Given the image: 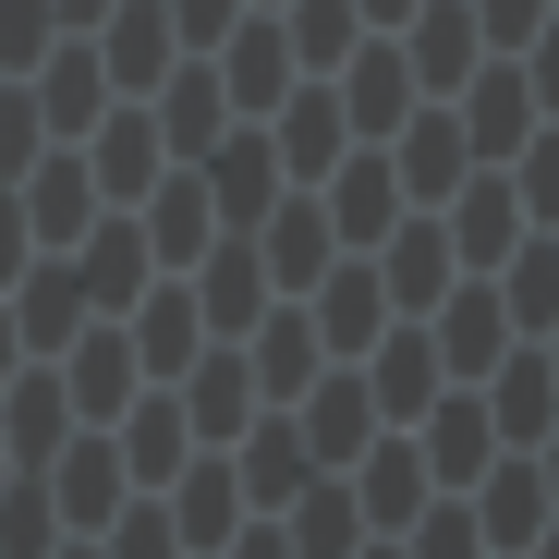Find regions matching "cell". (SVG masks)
Here are the masks:
<instances>
[{
  "label": "cell",
  "mask_w": 559,
  "mask_h": 559,
  "mask_svg": "<svg viewBox=\"0 0 559 559\" xmlns=\"http://www.w3.org/2000/svg\"><path fill=\"white\" fill-rule=\"evenodd\" d=\"M390 390H402V402H414V390H438V353H426V341L378 353V402H390Z\"/></svg>",
  "instance_id": "11"
},
{
  "label": "cell",
  "mask_w": 559,
  "mask_h": 559,
  "mask_svg": "<svg viewBox=\"0 0 559 559\" xmlns=\"http://www.w3.org/2000/svg\"><path fill=\"white\" fill-rule=\"evenodd\" d=\"M511 231H523V195L511 182H475L462 195V255H511Z\"/></svg>",
  "instance_id": "2"
},
{
  "label": "cell",
  "mask_w": 559,
  "mask_h": 559,
  "mask_svg": "<svg viewBox=\"0 0 559 559\" xmlns=\"http://www.w3.org/2000/svg\"><path fill=\"white\" fill-rule=\"evenodd\" d=\"M182 535H195V547H219V535H231V475L182 487Z\"/></svg>",
  "instance_id": "8"
},
{
  "label": "cell",
  "mask_w": 559,
  "mask_h": 559,
  "mask_svg": "<svg viewBox=\"0 0 559 559\" xmlns=\"http://www.w3.org/2000/svg\"><path fill=\"white\" fill-rule=\"evenodd\" d=\"M365 305H378V293H365V280H341V293H329V329H341V341H378V317H365Z\"/></svg>",
  "instance_id": "14"
},
{
  "label": "cell",
  "mask_w": 559,
  "mask_h": 559,
  "mask_svg": "<svg viewBox=\"0 0 559 559\" xmlns=\"http://www.w3.org/2000/svg\"><path fill=\"white\" fill-rule=\"evenodd\" d=\"M547 559H559V535H547Z\"/></svg>",
  "instance_id": "21"
},
{
  "label": "cell",
  "mask_w": 559,
  "mask_h": 559,
  "mask_svg": "<svg viewBox=\"0 0 559 559\" xmlns=\"http://www.w3.org/2000/svg\"><path fill=\"white\" fill-rule=\"evenodd\" d=\"M475 523H487L499 547H523V535L547 523V487H535V475H499V511H475Z\"/></svg>",
  "instance_id": "5"
},
{
  "label": "cell",
  "mask_w": 559,
  "mask_h": 559,
  "mask_svg": "<svg viewBox=\"0 0 559 559\" xmlns=\"http://www.w3.org/2000/svg\"><path fill=\"white\" fill-rule=\"evenodd\" d=\"M353 110H365L353 134H378V110H402V61H365V85H353Z\"/></svg>",
  "instance_id": "13"
},
{
  "label": "cell",
  "mask_w": 559,
  "mask_h": 559,
  "mask_svg": "<svg viewBox=\"0 0 559 559\" xmlns=\"http://www.w3.org/2000/svg\"><path fill=\"white\" fill-rule=\"evenodd\" d=\"M547 487H559V462H547Z\"/></svg>",
  "instance_id": "20"
},
{
  "label": "cell",
  "mask_w": 559,
  "mask_h": 559,
  "mask_svg": "<svg viewBox=\"0 0 559 559\" xmlns=\"http://www.w3.org/2000/svg\"><path fill=\"white\" fill-rule=\"evenodd\" d=\"M499 317H511L499 293H462L450 305V365H499Z\"/></svg>",
  "instance_id": "4"
},
{
  "label": "cell",
  "mask_w": 559,
  "mask_h": 559,
  "mask_svg": "<svg viewBox=\"0 0 559 559\" xmlns=\"http://www.w3.org/2000/svg\"><path fill=\"white\" fill-rule=\"evenodd\" d=\"M305 219H317V207H280V231H267V267H280V280H305V267L329 255V243H317Z\"/></svg>",
  "instance_id": "7"
},
{
  "label": "cell",
  "mask_w": 559,
  "mask_h": 559,
  "mask_svg": "<svg viewBox=\"0 0 559 559\" xmlns=\"http://www.w3.org/2000/svg\"><path fill=\"white\" fill-rule=\"evenodd\" d=\"M523 195H535V207H559V146H535V170H523Z\"/></svg>",
  "instance_id": "17"
},
{
  "label": "cell",
  "mask_w": 559,
  "mask_h": 559,
  "mask_svg": "<svg viewBox=\"0 0 559 559\" xmlns=\"http://www.w3.org/2000/svg\"><path fill=\"white\" fill-rule=\"evenodd\" d=\"M414 499H426V462H414V450H378V462H365V511H378L390 535H402V523H426Z\"/></svg>",
  "instance_id": "1"
},
{
  "label": "cell",
  "mask_w": 559,
  "mask_h": 559,
  "mask_svg": "<svg viewBox=\"0 0 559 559\" xmlns=\"http://www.w3.org/2000/svg\"><path fill=\"white\" fill-rule=\"evenodd\" d=\"M426 73H462V13H426Z\"/></svg>",
  "instance_id": "16"
},
{
  "label": "cell",
  "mask_w": 559,
  "mask_h": 559,
  "mask_svg": "<svg viewBox=\"0 0 559 559\" xmlns=\"http://www.w3.org/2000/svg\"><path fill=\"white\" fill-rule=\"evenodd\" d=\"M170 134H182V146H207V134H219V85H207V73H195V85H170Z\"/></svg>",
  "instance_id": "9"
},
{
  "label": "cell",
  "mask_w": 559,
  "mask_h": 559,
  "mask_svg": "<svg viewBox=\"0 0 559 559\" xmlns=\"http://www.w3.org/2000/svg\"><path fill=\"white\" fill-rule=\"evenodd\" d=\"M207 13H219V0H182V37H219V25H207Z\"/></svg>",
  "instance_id": "18"
},
{
  "label": "cell",
  "mask_w": 559,
  "mask_h": 559,
  "mask_svg": "<svg viewBox=\"0 0 559 559\" xmlns=\"http://www.w3.org/2000/svg\"><path fill=\"white\" fill-rule=\"evenodd\" d=\"M450 426H438V475H475V438H487V414L475 402H438Z\"/></svg>",
  "instance_id": "10"
},
{
  "label": "cell",
  "mask_w": 559,
  "mask_h": 559,
  "mask_svg": "<svg viewBox=\"0 0 559 559\" xmlns=\"http://www.w3.org/2000/svg\"><path fill=\"white\" fill-rule=\"evenodd\" d=\"M523 134H535V122H523V85H511V73H499V85H475V158H511Z\"/></svg>",
  "instance_id": "3"
},
{
  "label": "cell",
  "mask_w": 559,
  "mask_h": 559,
  "mask_svg": "<svg viewBox=\"0 0 559 559\" xmlns=\"http://www.w3.org/2000/svg\"><path fill=\"white\" fill-rule=\"evenodd\" d=\"M378 207H390V182H378V170H353V182H341V231H353V243H378Z\"/></svg>",
  "instance_id": "12"
},
{
  "label": "cell",
  "mask_w": 559,
  "mask_h": 559,
  "mask_svg": "<svg viewBox=\"0 0 559 559\" xmlns=\"http://www.w3.org/2000/svg\"><path fill=\"white\" fill-rule=\"evenodd\" d=\"M475 535H487L475 511H438V523H426V559H475Z\"/></svg>",
  "instance_id": "15"
},
{
  "label": "cell",
  "mask_w": 559,
  "mask_h": 559,
  "mask_svg": "<svg viewBox=\"0 0 559 559\" xmlns=\"http://www.w3.org/2000/svg\"><path fill=\"white\" fill-rule=\"evenodd\" d=\"M499 426H511V438L547 426V365H511V378H499Z\"/></svg>",
  "instance_id": "6"
},
{
  "label": "cell",
  "mask_w": 559,
  "mask_h": 559,
  "mask_svg": "<svg viewBox=\"0 0 559 559\" xmlns=\"http://www.w3.org/2000/svg\"><path fill=\"white\" fill-rule=\"evenodd\" d=\"M535 85H547V98H559V37H547V61H535Z\"/></svg>",
  "instance_id": "19"
}]
</instances>
